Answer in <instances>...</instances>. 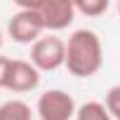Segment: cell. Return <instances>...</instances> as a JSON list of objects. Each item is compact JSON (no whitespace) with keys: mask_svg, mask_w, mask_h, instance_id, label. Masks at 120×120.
<instances>
[{"mask_svg":"<svg viewBox=\"0 0 120 120\" xmlns=\"http://www.w3.org/2000/svg\"><path fill=\"white\" fill-rule=\"evenodd\" d=\"M101 64H104V49L99 35L90 28L75 31L66 45V68L75 78H90L101 68Z\"/></svg>","mask_w":120,"mask_h":120,"instance_id":"6da1fadb","label":"cell"},{"mask_svg":"<svg viewBox=\"0 0 120 120\" xmlns=\"http://www.w3.org/2000/svg\"><path fill=\"white\" fill-rule=\"evenodd\" d=\"M17 7H19V10H17V14H12L7 31H10V35H12L14 42H21V45L33 42V45H35V42L40 40V33L45 31V21H42L40 12L31 10L28 5L17 3Z\"/></svg>","mask_w":120,"mask_h":120,"instance_id":"7a4b0ae2","label":"cell"},{"mask_svg":"<svg viewBox=\"0 0 120 120\" xmlns=\"http://www.w3.org/2000/svg\"><path fill=\"white\" fill-rule=\"evenodd\" d=\"M31 64L38 71H56L66 64V42L56 35H45L31 47Z\"/></svg>","mask_w":120,"mask_h":120,"instance_id":"3957f363","label":"cell"},{"mask_svg":"<svg viewBox=\"0 0 120 120\" xmlns=\"http://www.w3.org/2000/svg\"><path fill=\"white\" fill-rule=\"evenodd\" d=\"M24 5L40 12L45 28H49V31L68 28L75 17V3H71V0H35V3H24Z\"/></svg>","mask_w":120,"mask_h":120,"instance_id":"277c9868","label":"cell"},{"mask_svg":"<svg viewBox=\"0 0 120 120\" xmlns=\"http://www.w3.org/2000/svg\"><path fill=\"white\" fill-rule=\"evenodd\" d=\"M75 113V101L64 90H47L38 99L40 120H71Z\"/></svg>","mask_w":120,"mask_h":120,"instance_id":"5b68a950","label":"cell"},{"mask_svg":"<svg viewBox=\"0 0 120 120\" xmlns=\"http://www.w3.org/2000/svg\"><path fill=\"white\" fill-rule=\"evenodd\" d=\"M38 82H40V71L31 61L14 59L12 61V71H10L7 90H12V92H31V90L38 87Z\"/></svg>","mask_w":120,"mask_h":120,"instance_id":"8992f818","label":"cell"},{"mask_svg":"<svg viewBox=\"0 0 120 120\" xmlns=\"http://www.w3.org/2000/svg\"><path fill=\"white\" fill-rule=\"evenodd\" d=\"M0 120H31V106L19 99L5 101L0 106Z\"/></svg>","mask_w":120,"mask_h":120,"instance_id":"52a82bcc","label":"cell"},{"mask_svg":"<svg viewBox=\"0 0 120 120\" xmlns=\"http://www.w3.org/2000/svg\"><path fill=\"white\" fill-rule=\"evenodd\" d=\"M75 115H78V120H111L108 108H106L104 104H99V101H87V104H82Z\"/></svg>","mask_w":120,"mask_h":120,"instance_id":"ba28073f","label":"cell"},{"mask_svg":"<svg viewBox=\"0 0 120 120\" xmlns=\"http://www.w3.org/2000/svg\"><path fill=\"white\" fill-rule=\"evenodd\" d=\"M106 10H108V0H78L75 3V12L85 17H99Z\"/></svg>","mask_w":120,"mask_h":120,"instance_id":"9c48e42d","label":"cell"},{"mask_svg":"<svg viewBox=\"0 0 120 120\" xmlns=\"http://www.w3.org/2000/svg\"><path fill=\"white\" fill-rule=\"evenodd\" d=\"M106 108L115 120H120V85H115L106 92Z\"/></svg>","mask_w":120,"mask_h":120,"instance_id":"30bf717a","label":"cell"},{"mask_svg":"<svg viewBox=\"0 0 120 120\" xmlns=\"http://www.w3.org/2000/svg\"><path fill=\"white\" fill-rule=\"evenodd\" d=\"M10 71H12V59L0 56V87H5V90L10 82Z\"/></svg>","mask_w":120,"mask_h":120,"instance_id":"8fae6325","label":"cell"},{"mask_svg":"<svg viewBox=\"0 0 120 120\" xmlns=\"http://www.w3.org/2000/svg\"><path fill=\"white\" fill-rule=\"evenodd\" d=\"M0 47H3V31H0Z\"/></svg>","mask_w":120,"mask_h":120,"instance_id":"7c38bea8","label":"cell"},{"mask_svg":"<svg viewBox=\"0 0 120 120\" xmlns=\"http://www.w3.org/2000/svg\"><path fill=\"white\" fill-rule=\"evenodd\" d=\"M118 14H120V3H118Z\"/></svg>","mask_w":120,"mask_h":120,"instance_id":"4fadbf2b","label":"cell"}]
</instances>
